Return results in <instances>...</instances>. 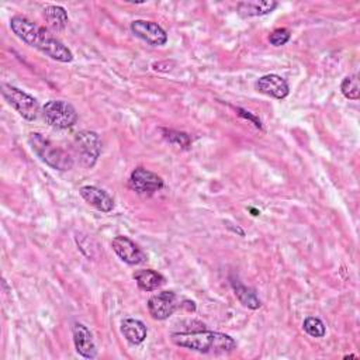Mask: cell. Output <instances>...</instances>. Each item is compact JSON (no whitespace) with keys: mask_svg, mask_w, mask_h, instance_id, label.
<instances>
[{"mask_svg":"<svg viewBox=\"0 0 360 360\" xmlns=\"http://www.w3.org/2000/svg\"><path fill=\"white\" fill-rule=\"evenodd\" d=\"M10 28L22 42L38 49L51 59L62 63L73 60L72 51L62 41L31 20L21 15H14L10 20Z\"/></svg>","mask_w":360,"mask_h":360,"instance_id":"cell-1","label":"cell"},{"mask_svg":"<svg viewBox=\"0 0 360 360\" xmlns=\"http://www.w3.org/2000/svg\"><path fill=\"white\" fill-rule=\"evenodd\" d=\"M172 342L180 347H186L205 354H225L236 349V342L229 335L212 330H193L172 333Z\"/></svg>","mask_w":360,"mask_h":360,"instance_id":"cell-2","label":"cell"},{"mask_svg":"<svg viewBox=\"0 0 360 360\" xmlns=\"http://www.w3.org/2000/svg\"><path fill=\"white\" fill-rule=\"evenodd\" d=\"M28 143L34 153L55 170H70L73 166V158L62 149L59 145L52 142L49 138L39 132L28 134Z\"/></svg>","mask_w":360,"mask_h":360,"instance_id":"cell-3","label":"cell"},{"mask_svg":"<svg viewBox=\"0 0 360 360\" xmlns=\"http://www.w3.org/2000/svg\"><path fill=\"white\" fill-rule=\"evenodd\" d=\"M1 94L8 105H11L22 118L28 121L37 120L39 114V103L28 93L11 84H1Z\"/></svg>","mask_w":360,"mask_h":360,"instance_id":"cell-4","label":"cell"},{"mask_svg":"<svg viewBox=\"0 0 360 360\" xmlns=\"http://www.w3.org/2000/svg\"><path fill=\"white\" fill-rule=\"evenodd\" d=\"M45 121L56 129H68L77 121L76 108L65 100H49L42 107Z\"/></svg>","mask_w":360,"mask_h":360,"instance_id":"cell-5","label":"cell"},{"mask_svg":"<svg viewBox=\"0 0 360 360\" xmlns=\"http://www.w3.org/2000/svg\"><path fill=\"white\" fill-rule=\"evenodd\" d=\"M73 143L80 165L86 169H91L101 153V139L98 134L89 129L80 131L75 135Z\"/></svg>","mask_w":360,"mask_h":360,"instance_id":"cell-6","label":"cell"},{"mask_svg":"<svg viewBox=\"0 0 360 360\" xmlns=\"http://www.w3.org/2000/svg\"><path fill=\"white\" fill-rule=\"evenodd\" d=\"M128 186L136 194L149 197L163 187V180L160 176L145 167H136L129 176Z\"/></svg>","mask_w":360,"mask_h":360,"instance_id":"cell-7","label":"cell"},{"mask_svg":"<svg viewBox=\"0 0 360 360\" xmlns=\"http://www.w3.org/2000/svg\"><path fill=\"white\" fill-rule=\"evenodd\" d=\"M148 311L153 319L163 321L179 308V298L173 291H160L148 300Z\"/></svg>","mask_w":360,"mask_h":360,"instance_id":"cell-8","label":"cell"},{"mask_svg":"<svg viewBox=\"0 0 360 360\" xmlns=\"http://www.w3.org/2000/svg\"><path fill=\"white\" fill-rule=\"evenodd\" d=\"M129 30L135 37L149 45L162 46L167 42V34L158 22L148 20H135L131 22Z\"/></svg>","mask_w":360,"mask_h":360,"instance_id":"cell-9","label":"cell"},{"mask_svg":"<svg viewBox=\"0 0 360 360\" xmlns=\"http://www.w3.org/2000/svg\"><path fill=\"white\" fill-rule=\"evenodd\" d=\"M111 248L115 252V255L128 264H141L146 260V255L142 252V249L128 236H115L111 240Z\"/></svg>","mask_w":360,"mask_h":360,"instance_id":"cell-10","label":"cell"},{"mask_svg":"<svg viewBox=\"0 0 360 360\" xmlns=\"http://www.w3.org/2000/svg\"><path fill=\"white\" fill-rule=\"evenodd\" d=\"M255 89L259 93L270 96L277 100L285 98L290 93V87H288V83L285 82V79L276 73H270V75H264V76L259 77L255 83Z\"/></svg>","mask_w":360,"mask_h":360,"instance_id":"cell-11","label":"cell"},{"mask_svg":"<svg viewBox=\"0 0 360 360\" xmlns=\"http://www.w3.org/2000/svg\"><path fill=\"white\" fill-rule=\"evenodd\" d=\"M72 333L76 352L84 359H94L97 356V349L91 332L87 329V326L80 322H76L72 328Z\"/></svg>","mask_w":360,"mask_h":360,"instance_id":"cell-12","label":"cell"},{"mask_svg":"<svg viewBox=\"0 0 360 360\" xmlns=\"http://www.w3.org/2000/svg\"><path fill=\"white\" fill-rule=\"evenodd\" d=\"M82 198L96 210L101 212H110L114 208V200L111 195L96 186H83L79 190Z\"/></svg>","mask_w":360,"mask_h":360,"instance_id":"cell-13","label":"cell"},{"mask_svg":"<svg viewBox=\"0 0 360 360\" xmlns=\"http://www.w3.org/2000/svg\"><path fill=\"white\" fill-rule=\"evenodd\" d=\"M277 6L278 4L274 0H248L238 3L236 10L242 17H257L270 14L276 10Z\"/></svg>","mask_w":360,"mask_h":360,"instance_id":"cell-14","label":"cell"},{"mask_svg":"<svg viewBox=\"0 0 360 360\" xmlns=\"http://www.w3.org/2000/svg\"><path fill=\"white\" fill-rule=\"evenodd\" d=\"M121 333L131 345H141L146 339L148 329L142 321L127 318L121 322Z\"/></svg>","mask_w":360,"mask_h":360,"instance_id":"cell-15","label":"cell"},{"mask_svg":"<svg viewBox=\"0 0 360 360\" xmlns=\"http://www.w3.org/2000/svg\"><path fill=\"white\" fill-rule=\"evenodd\" d=\"M134 280L136 281L138 287L143 291H153L156 288H159L163 283H165V277L152 270V269H142V270H136L132 274Z\"/></svg>","mask_w":360,"mask_h":360,"instance_id":"cell-16","label":"cell"},{"mask_svg":"<svg viewBox=\"0 0 360 360\" xmlns=\"http://www.w3.org/2000/svg\"><path fill=\"white\" fill-rule=\"evenodd\" d=\"M44 18L48 24V27L52 30V31H63L65 27L68 25V13L63 7L60 6H55V4H51V6H46L44 8Z\"/></svg>","mask_w":360,"mask_h":360,"instance_id":"cell-17","label":"cell"},{"mask_svg":"<svg viewBox=\"0 0 360 360\" xmlns=\"http://www.w3.org/2000/svg\"><path fill=\"white\" fill-rule=\"evenodd\" d=\"M232 284V288L235 291V295L236 298L239 300V302L246 307V308H250V309H257L262 307V301L259 300V297L256 295L255 290L243 285L239 280H232L231 281Z\"/></svg>","mask_w":360,"mask_h":360,"instance_id":"cell-18","label":"cell"},{"mask_svg":"<svg viewBox=\"0 0 360 360\" xmlns=\"http://www.w3.org/2000/svg\"><path fill=\"white\" fill-rule=\"evenodd\" d=\"M342 94L349 100H357L360 97V87H359V77L357 75L346 76L340 83Z\"/></svg>","mask_w":360,"mask_h":360,"instance_id":"cell-19","label":"cell"},{"mask_svg":"<svg viewBox=\"0 0 360 360\" xmlns=\"http://www.w3.org/2000/svg\"><path fill=\"white\" fill-rule=\"evenodd\" d=\"M302 328L312 338H322L326 333L323 322L319 318H315V316L305 318V321L302 323Z\"/></svg>","mask_w":360,"mask_h":360,"instance_id":"cell-20","label":"cell"},{"mask_svg":"<svg viewBox=\"0 0 360 360\" xmlns=\"http://www.w3.org/2000/svg\"><path fill=\"white\" fill-rule=\"evenodd\" d=\"M290 30L287 28H276L270 35H269V42L273 46H283L290 41Z\"/></svg>","mask_w":360,"mask_h":360,"instance_id":"cell-21","label":"cell"},{"mask_svg":"<svg viewBox=\"0 0 360 360\" xmlns=\"http://www.w3.org/2000/svg\"><path fill=\"white\" fill-rule=\"evenodd\" d=\"M166 138L172 142V143H177L183 148H187L188 143H190V138L187 136V134H183V132H174V131H169Z\"/></svg>","mask_w":360,"mask_h":360,"instance_id":"cell-22","label":"cell"},{"mask_svg":"<svg viewBox=\"0 0 360 360\" xmlns=\"http://www.w3.org/2000/svg\"><path fill=\"white\" fill-rule=\"evenodd\" d=\"M238 111H239V115H242V117H245V118H248V120H250L257 128H262L263 125H262V121L257 118V117H255V115H252L249 111H245V110H242V108H238Z\"/></svg>","mask_w":360,"mask_h":360,"instance_id":"cell-23","label":"cell"}]
</instances>
